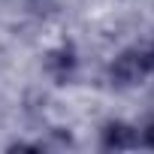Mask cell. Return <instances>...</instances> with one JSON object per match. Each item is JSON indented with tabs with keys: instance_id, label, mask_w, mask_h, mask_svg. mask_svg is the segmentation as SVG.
Returning a JSON list of instances; mask_svg holds the SVG:
<instances>
[{
	"instance_id": "obj_4",
	"label": "cell",
	"mask_w": 154,
	"mask_h": 154,
	"mask_svg": "<svg viewBox=\"0 0 154 154\" xmlns=\"http://www.w3.org/2000/svg\"><path fill=\"white\" fill-rule=\"evenodd\" d=\"M139 142H142L145 148H151V151H154V118H151V121L142 127V133H139Z\"/></svg>"
},
{
	"instance_id": "obj_5",
	"label": "cell",
	"mask_w": 154,
	"mask_h": 154,
	"mask_svg": "<svg viewBox=\"0 0 154 154\" xmlns=\"http://www.w3.org/2000/svg\"><path fill=\"white\" fill-rule=\"evenodd\" d=\"M142 63H145V75L154 79V45L151 48H142Z\"/></svg>"
},
{
	"instance_id": "obj_2",
	"label": "cell",
	"mask_w": 154,
	"mask_h": 154,
	"mask_svg": "<svg viewBox=\"0 0 154 154\" xmlns=\"http://www.w3.org/2000/svg\"><path fill=\"white\" fill-rule=\"evenodd\" d=\"M139 145V130L127 121H109L103 127V148L106 151H130Z\"/></svg>"
},
{
	"instance_id": "obj_3",
	"label": "cell",
	"mask_w": 154,
	"mask_h": 154,
	"mask_svg": "<svg viewBox=\"0 0 154 154\" xmlns=\"http://www.w3.org/2000/svg\"><path fill=\"white\" fill-rule=\"evenodd\" d=\"M75 66H79V57H75L72 45H60V48L48 51V57H45V69L54 75V79H57L60 85H66V82L72 79Z\"/></svg>"
},
{
	"instance_id": "obj_6",
	"label": "cell",
	"mask_w": 154,
	"mask_h": 154,
	"mask_svg": "<svg viewBox=\"0 0 154 154\" xmlns=\"http://www.w3.org/2000/svg\"><path fill=\"white\" fill-rule=\"evenodd\" d=\"M9 151H39V145H33V142H15V145H9Z\"/></svg>"
},
{
	"instance_id": "obj_1",
	"label": "cell",
	"mask_w": 154,
	"mask_h": 154,
	"mask_svg": "<svg viewBox=\"0 0 154 154\" xmlns=\"http://www.w3.org/2000/svg\"><path fill=\"white\" fill-rule=\"evenodd\" d=\"M109 79H112V85H118V88H133V85L145 82L148 75H145V63H142V48H127V51H121V54L112 60V66H109Z\"/></svg>"
}]
</instances>
